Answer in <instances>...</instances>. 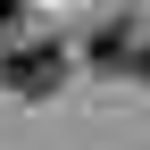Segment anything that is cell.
Wrapping results in <instances>:
<instances>
[{
  "label": "cell",
  "instance_id": "1",
  "mask_svg": "<svg viewBox=\"0 0 150 150\" xmlns=\"http://www.w3.org/2000/svg\"><path fill=\"white\" fill-rule=\"evenodd\" d=\"M0 83H8L17 100H50V92L67 83V50L59 42H8L0 50Z\"/></svg>",
  "mask_w": 150,
  "mask_h": 150
},
{
  "label": "cell",
  "instance_id": "2",
  "mask_svg": "<svg viewBox=\"0 0 150 150\" xmlns=\"http://www.w3.org/2000/svg\"><path fill=\"white\" fill-rule=\"evenodd\" d=\"M134 33H125V25H100V33H92V67H134Z\"/></svg>",
  "mask_w": 150,
  "mask_h": 150
},
{
  "label": "cell",
  "instance_id": "3",
  "mask_svg": "<svg viewBox=\"0 0 150 150\" xmlns=\"http://www.w3.org/2000/svg\"><path fill=\"white\" fill-rule=\"evenodd\" d=\"M134 75H142V83H150V33H142V50H134Z\"/></svg>",
  "mask_w": 150,
  "mask_h": 150
},
{
  "label": "cell",
  "instance_id": "4",
  "mask_svg": "<svg viewBox=\"0 0 150 150\" xmlns=\"http://www.w3.org/2000/svg\"><path fill=\"white\" fill-rule=\"evenodd\" d=\"M8 25H17V17H8V0H0V50H8Z\"/></svg>",
  "mask_w": 150,
  "mask_h": 150
}]
</instances>
